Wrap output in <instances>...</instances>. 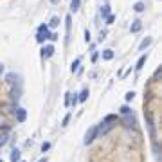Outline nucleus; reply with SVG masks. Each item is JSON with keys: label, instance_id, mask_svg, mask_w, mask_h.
<instances>
[{"label": "nucleus", "instance_id": "nucleus-9", "mask_svg": "<svg viewBox=\"0 0 162 162\" xmlns=\"http://www.w3.org/2000/svg\"><path fill=\"white\" fill-rule=\"evenodd\" d=\"M142 29V23L139 20L137 22H133V23H132V33H139V31H141Z\"/></svg>", "mask_w": 162, "mask_h": 162}, {"label": "nucleus", "instance_id": "nucleus-4", "mask_svg": "<svg viewBox=\"0 0 162 162\" xmlns=\"http://www.w3.org/2000/svg\"><path fill=\"white\" fill-rule=\"evenodd\" d=\"M45 40H49V31H41V33H38L36 41H38V43H43Z\"/></svg>", "mask_w": 162, "mask_h": 162}, {"label": "nucleus", "instance_id": "nucleus-31", "mask_svg": "<svg viewBox=\"0 0 162 162\" xmlns=\"http://www.w3.org/2000/svg\"><path fill=\"white\" fill-rule=\"evenodd\" d=\"M0 162H4V160H0Z\"/></svg>", "mask_w": 162, "mask_h": 162}, {"label": "nucleus", "instance_id": "nucleus-26", "mask_svg": "<svg viewBox=\"0 0 162 162\" xmlns=\"http://www.w3.org/2000/svg\"><path fill=\"white\" fill-rule=\"evenodd\" d=\"M41 31H47V25H40L38 27V33H41Z\"/></svg>", "mask_w": 162, "mask_h": 162}, {"label": "nucleus", "instance_id": "nucleus-18", "mask_svg": "<svg viewBox=\"0 0 162 162\" xmlns=\"http://www.w3.org/2000/svg\"><path fill=\"white\" fill-rule=\"evenodd\" d=\"M5 79H7V83H11V85H13L15 79H16V74H15V72H11V74H7V78H5Z\"/></svg>", "mask_w": 162, "mask_h": 162}, {"label": "nucleus", "instance_id": "nucleus-29", "mask_svg": "<svg viewBox=\"0 0 162 162\" xmlns=\"http://www.w3.org/2000/svg\"><path fill=\"white\" fill-rule=\"evenodd\" d=\"M58 2H60V0H51V4H58Z\"/></svg>", "mask_w": 162, "mask_h": 162}, {"label": "nucleus", "instance_id": "nucleus-21", "mask_svg": "<svg viewBox=\"0 0 162 162\" xmlns=\"http://www.w3.org/2000/svg\"><path fill=\"white\" fill-rule=\"evenodd\" d=\"M78 67H79V58L72 63V72H76V70H78Z\"/></svg>", "mask_w": 162, "mask_h": 162}, {"label": "nucleus", "instance_id": "nucleus-17", "mask_svg": "<svg viewBox=\"0 0 162 162\" xmlns=\"http://www.w3.org/2000/svg\"><path fill=\"white\" fill-rule=\"evenodd\" d=\"M133 9H135L137 13H142V11H144V4H142V2H137V4L133 5Z\"/></svg>", "mask_w": 162, "mask_h": 162}, {"label": "nucleus", "instance_id": "nucleus-5", "mask_svg": "<svg viewBox=\"0 0 162 162\" xmlns=\"http://www.w3.org/2000/svg\"><path fill=\"white\" fill-rule=\"evenodd\" d=\"M41 52H43V56H45V58H51V56L54 54V47H52V45H47V47H43V51H41Z\"/></svg>", "mask_w": 162, "mask_h": 162}, {"label": "nucleus", "instance_id": "nucleus-1", "mask_svg": "<svg viewBox=\"0 0 162 162\" xmlns=\"http://www.w3.org/2000/svg\"><path fill=\"white\" fill-rule=\"evenodd\" d=\"M114 121H117V117H115V115H106V117H104V121L101 122V126L97 128V137H99V135H104V133H108V132L114 128V124H112Z\"/></svg>", "mask_w": 162, "mask_h": 162}, {"label": "nucleus", "instance_id": "nucleus-27", "mask_svg": "<svg viewBox=\"0 0 162 162\" xmlns=\"http://www.w3.org/2000/svg\"><path fill=\"white\" fill-rule=\"evenodd\" d=\"M85 40H86V41H90V33H88V31L85 33Z\"/></svg>", "mask_w": 162, "mask_h": 162}, {"label": "nucleus", "instance_id": "nucleus-24", "mask_svg": "<svg viewBox=\"0 0 162 162\" xmlns=\"http://www.w3.org/2000/svg\"><path fill=\"white\" fill-rule=\"evenodd\" d=\"M67 97H65V106H69L70 104V94H65Z\"/></svg>", "mask_w": 162, "mask_h": 162}, {"label": "nucleus", "instance_id": "nucleus-13", "mask_svg": "<svg viewBox=\"0 0 162 162\" xmlns=\"http://www.w3.org/2000/svg\"><path fill=\"white\" fill-rule=\"evenodd\" d=\"M150 45H151V38H146V40H142V43L139 45V49L144 51V49H146V47H150Z\"/></svg>", "mask_w": 162, "mask_h": 162}, {"label": "nucleus", "instance_id": "nucleus-15", "mask_svg": "<svg viewBox=\"0 0 162 162\" xmlns=\"http://www.w3.org/2000/svg\"><path fill=\"white\" fill-rule=\"evenodd\" d=\"M49 25H51L52 29H54V27H58V25H60V18H58V16H52V18H51V23H49Z\"/></svg>", "mask_w": 162, "mask_h": 162}, {"label": "nucleus", "instance_id": "nucleus-25", "mask_svg": "<svg viewBox=\"0 0 162 162\" xmlns=\"http://www.w3.org/2000/svg\"><path fill=\"white\" fill-rule=\"evenodd\" d=\"M76 103H78V97H76V94H74V97H70V104L76 106Z\"/></svg>", "mask_w": 162, "mask_h": 162}, {"label": "nucleus", "instance_id": "nucleus-12", "mask_svg": "<svg viewBox=\"0 0 162 162\" xmlns=\"http://www.w3.org/2000/svg\"><path fill=\"white\" fill-rule=\"evenodd\" d=\"M86 99H88V88H85V90H83V92H81L79 94V97H78V101H86Z\"/></svg>", "mask_w": 162, "mask_h": 162}, {"label": "nucleus", "instance_id": "nucleus-16", "mask_svg": "<svg viewBox=\"0 0 162 162\" xmlns=\"http://www.w3.org/2000/svg\"><path fill=\"white\" fill-rule=\"evenodd\" d=\"M7 141H9V135H7V133L0 135V146H5V144H7Z\"/></svg>", "mask_w": 162, "mask_h": 162}, {"label": "nucleus", "instance_id": "nucleus-6", "mask_svg": "<svg viewBox=\"0 0 162 162\" xmlns=\"http://www.w3.org/2000/svg\"><path fill=\"white\" fill-rule=\"evenodd\" d=\"M20 159H22L20 150H13L11 151V162H20Z\"/></svg>", "mask_w": 162, "mask_h": 162}, {"label": "nucleus", "instance_id": "nucleus-23", "mask_svg": "<svg viewBox=\"0 0 162 162\" xmlns=\"http://www.w3.org/2000/svg\"><path fill=\"white\" fill-rule=\"evenodd\" d=\"M133 96H135L133 92H128V94H126V101H132V99H133Z\"/></svg>", "mask_w": 162, "mask_h": 162}, {"label": "nucleus", "instance_id": "nucleus-32", "mask_svg": "<svg viewBox=\"0 0 162 162\" xmlns=\"http://www.w3.org/2000/svg\"><path fill=\"white\" fill-rule=\"evenodd\" d=\"M20 162H23V160H20Z\"/></svg>", "mask_w": 162, "mask_h": 162}, {"label": "nucleus", "instance_id": "nucleus-10", "mask_svg": "<svg viewBox=\"0 0 162 162\" xmlns=\"http://www.w3.org/2000/svg\"><path fill=\"white\" fill-rule=\"evenodd\" d=\"M146 58H148L146 54H142L141 58H139V61H137V65H135V69H137V70H141V69H142V65L146 63Z\"/></svg>", "mask_w": 162, "mask_h": 162}, {"label": "nucleus", "instance_id": "nucleus-2", "mask_svg": "<svg viewBox=\"0 0 162 162\" xmlns=\"http://www.w3.org/2000/svg\"><path fill=\"white\" fill-rule=\"evenodd\" d=\"M97 137V126H92L88 132H86V135H85V139H83V142L88 146V144H92L94 142V139Z\"/></svg>", "mask_w": 162, "mask_h": 162}, {"label": "nucleus", "instance_id": "nucleus-30", "mask_svg": "<svg viewBox=\"0 0 162 162\" xmlns=\"http://www.w3.org/2000/svg\"><path fill=\"white\" fill-rule=\"evenodd\" d=\"M38 162H47V159H40V160H38Z\"/></svg>", "mask_w": 162, "mask_h": 162}, {"label": "nucleus", "instance_id": "nucleus-14", "mask_svg": "<svg viewBox=\"0 0 162 162\" xmlns=\"http://www.w3.org/2000/svg\"><path fill=\"white\" fill-rule=\"evenodd\" d=\"M108 15H110V5L106 4V5H104V7L101 9V16H103V18H106Z\"/></svg>", "mask_w": 162, "mask_h": 162}, {"label": "nucleus", "instance_id": "nucleus-22", "mask_svg": "<svg viewBox=\"0 0 162 162\" xmlns=\"http://www.w3.org/2000/svg\"><path fill=\"white\" fill-rule=\"evenodd\" d=\"M49 148H51V144H49V142H43V144H41V151H43V153H45Z\"/></svg>", "mask_w": 162, "mask_h": 162}, {"label": "nucleus", "instance_id": "nucleus-8", "mask_svg": "<svg viewBox=\"0 0 162 162\" xmlns=\"http://www.w3.org/2000/svg\"><path fill=\"white\" fill-rule=\"evenodd\" d=\"M114 58V51H110V49H106V51H103V60H112Z\"/></svg>", "mask_w": 162, "mask_h": 162}, {"label": "nucleus", "instance_id": "nucleus-19", "mask_svg": "<svg viewBox=\"0 0 162 162\" xmlns=\"http://www.w3.org/2000/svg\"><path fill=\"white\" fill-rule=\"evenodd\" d=\"M18 97H20V90H13V92H11V99H13V101H15V99L18 101Z\"/></svg>", "mask_w": 162, "mask_h": 162}, {"label": "nucleus", "instance_id": "nucleus-7", "mask_svg": "<svg viewBox=\"0 0 162 162\" xmlns=\"http://www.w3.org/2000/svg\"><path fill=\"white\" fill-rule=\"evenodd\" d=\"M124 124H126V126H135V119H133V115H132V114L124 117Z\"/></svg>", "mask_w": 162, "mask_h": 162}, {"label": "nucleus", "instance_id": "nucleus-20", "mask_svg": "<svg viewBox=\"0 0 162 162\" xmlns=\"http://www.w3.org/2000/svg\"><path fill=\"white\" fill-rule=\"evenodd\" d=\"M121 114H122V115H130V114H132V110H130L128 106H122V108H121Z\"/></svg>", "mask_w": 162, "mask_h": 162}, {"label": "nucleus", "instance_id": "nucleus-11", "mask_svg": "<svg viewBox=\"0 0 162 162\" xmlns=\"http://www.w3.org/2000/svg\"><path fill=\"white\" fill-rule=\"evenodd\" d=\"M81 5V0H70V9L72 11H78Z\"/></svg>", "mask_w": 162, "mask_h": 162}, {"label": "nucleus", "instance_id": "nucleus-28", "mask_svg": "<svg viewBox=\"0 0 162 162\" xmlns=\"http://www.w3.org/2000/svg\"><path fill=\"white\" fill-rule=\"evenodd\" d=\"M2 72H4V65L0 63V74H2Z\"/></svg>", "mask_w": 162, "mask_h": 162}, {"label": "nucleus", "instance_id": "nucleus-3", "mask_svg": "<svg viewBox=\"0 0 162 162\" xmlns=\"http://www.w3.org/2000/svg\"><path fill=\"white\" fill-rule=\"evenodd\" d=\"M15 114H16V121H18V122H23L25 119H27V112H25L23 108H18Z\"/></svg>", "mask_w": 162, "mask_h": 162}]
</instances>
